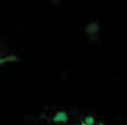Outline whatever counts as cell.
Instances as JSON below:
<instances>
[{"label": "cell", "instance_id": "cell-4", "mask_svg": "<svg viewBox=\"0 0 127 125\" xmlns=\"http://www.w3.org/2000/svg\"><path fill=\"white\" fill-rule=\"evenodd\" d=\"M17 60H18V58L15 57V56H9V57H7V58L3 59V62H8V61H10V62H14V61H17Z\"/></svg>", "mask_w": 127, "mask_h": 125}, {"label": "cell", "instance_id": "cell-2", "mask_svg": "<svg viewBox=\"0 0 127 125\" xmlns=\"http://www.w3.org/2000/svg\"><path fill=\"white\" fill-rule=\"evenodd\" d=\"M98 30H99V24L98 23H95V22L94 23H90V24L86 27V32H87V34H89V35L97 33Z\"/></svg>", "mask_w": 127, "mask_h": 125}, {"label": "cell", "instance_id": "cell-6", "mask_svg": "<svg viewBox=\"0 0 127 125\" xmlns=\"http://www.w3.org/2000/svg\"><path fill=\"white\" fill-rule=\"evenodd\" d=\"M81 125H87V124H85V123H84V122H83V123H82V124H81ZM99 125H104V124H102V123H101V124H99Z\"/></svg>", "mask_w": 127, "mask_h": 125}, {"label": "cell", "instance_id": "cell-1", "mask_svg": "<svg viewBox=\"0 0 127 125\" xmlns=\"http://www.w3.org/2000/svg\"><path fill=\"white\" fill-rule=\"evenodd\" d=\"M68 121V115L66 112H58L55 114V116L53 117V122L55 123H65Z\"/></svg>", "mask_w": 127, "mask_h": 125}, {"label": "cell", "instance_id": "cell-3", "mask_svg": "<svg viewBox=\"0 0 127 125\" xmlns=\"http://www.w3.org/2000/svg\"><path fill=\"white\" fill-rule=\"evenodd\" d=\"M84 123L87 124V125H93L94 123V118L91 116H88V117H86V118L84 119Z\"/></svg>", "mask_w": 127, "mask_h": 125}, {"label": "cell", "instance_id": "cell-5", "mask_svg": "<svg viewBox=\"0 0 127 125\" xmlns=\"http://www.w3.org/2000/svg\"><path fill=\"white\" fill-rule=\"evenodd\" d=\"M1 64H3V59L0 58V65H1Z\"/></svg>", "mask_w": 127, "mask_h": 125}]
</instances>
